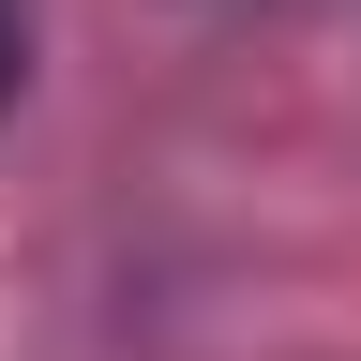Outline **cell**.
<instances>
[{
	"label": "cell",
	"instance_id": "6da1fadb",
	"mask_svg": "<svg viewBox=\"0 0 361 361\" xmlns=\"http://www.w3.org/2000/svg\"><path fill=\"white\" fill-rule=\"evenodd\" d=\"M16 75H30V16L0 0V90H16Z\"/></svg>",
	"mask_w": 361,
	"mask_h": 361
}]
</instances>
